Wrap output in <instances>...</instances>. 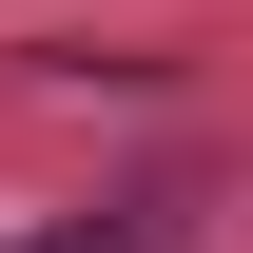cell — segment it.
Segmentation results:
<instances>
[{"label":"cell","mask_w":253,"mask_h":253,"mask_svg":"<svg viewBox=\"0 0 253 253\" xmlns=\"http://www.w3.org/2000/svg\"><path fill=\"white\" fill-rule=\"evenodd\" d=\"M20 253H117V234H97V214H78V234H20Z\"/></svg>","instance_id":"6da1fadb"}]
</instances>
